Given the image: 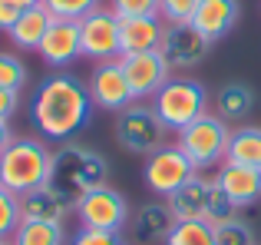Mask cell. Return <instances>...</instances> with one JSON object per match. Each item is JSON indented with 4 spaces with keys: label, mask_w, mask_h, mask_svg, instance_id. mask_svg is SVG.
<instances>
[{
    "label": "cell",
    "mask_w": 261,
    "mask_h": 245,
    "mask_svg": "<svg viewBox=\"0 0 261 245\" xmlns=\"http://www.w3.org/2000/svg\"><path fill=\"white\" fill-rule=\"evenodd\" d=\"M166 122L159 119L155 106L129 103L126 110L116 113V142L133 156H152L155 149L166 146Z\"/></svg>",
    "instance_id": "8992f818"
},
{
    "label": "cell",
    "mask_w": 261,
    "mask_h": 245,
    "mask_svg": "<svg viewBox=\"0 0 261 245\" xmlns=\"http://www.w3.org/2000/svg\"><path fill=\"white\" fill-rule=\"evenodd\" d=\"M109 182V162L102 159L96 149L80 146V142H66L63 149L53 153L50 166V186L63 192L66 199L76 206L86 192L106 186Z\"/></svg>",
    "instance_id": "7a4b0ae2"
},
{
    "label": "cell",
    "mask_w": 261,
    "mask_h": 245,
    "mask_svg": "<svg viewBox=\"0 0 261 245\" xmlns=\"http://www.w3.org/2000/svg\"><path fill=\"white\" fill-rule=\"evenodd\" d=\"M255 110V90L245 83H225L215 93V116H222L225 122H238Z\"/></svg>",
    "instance_id": "44dd1931"
},
{
    "label": "cell",
    "mask_w": 261,
    "mask_h": 245,
    "mask_svg": "<svg viewBox=\"0 0 261 245\" xmlns=\"http://www.w3.org/2000/svg\"><path fill=\"white\" fill-rule=\"evenodd\" d=\"M152 106L159 113V119L166 122V129H185L189 122L208 113V93L198 80L192 77H169L162 83V90L152 96Z\"/></svg>",
    "instance_id": "277c9868"
},
{
    "label": "cell",
    "mask_w": 261,
    "mask_h": 245,
    "mask_svg": "<svg viewBox=\"0 0 261 245\" xmlns=\"http://www.w3.org/2000/svg\"><path fill=\"white\" fill-rule=\"evenodd\" d=\"M53 20H83L99 7V0H40Z\"/></svg>",
    "instance_id": "83f0119b"
},
{
    "label": "cell",
    "mask_w": 261,
    "mask_h": 245,
    "mask_svg": "<svg viewBox=\"0 0 261 245\" xmlns=\"http://www.w3.org/2000/svg\"><path fill=\"white\" fill-rule=\"evenodd\" d=\"M142 176H146L149 192L159 195V199H169L178 186H185L189 179H195L198 169L192 166L189 156H185L178 146H162V149H155L152 156H146Z\"/></svg>",
    "instance_id": "ba28073f"
},
{
    "label": "cell",
    "mask_w": 261,
    "mask_h": 245,
    "mask_svg": "<svg viewBox=\"0 0 261 245\" xmlns=\"http://www.w3.org/2000/svg\"><path fill=\"white\" fill-rule=\"evenodd\" d=\"M0 86L13 93H23L27 86V63L17 57V53L0 50Z\"/></svg>",
    "instance_id": "484cf974"
},
{
    "label": "cell",
    "mask_w": 261,
    "mask_h": 245,
    "mask_svg": "<svg viewBox=\"0 0 261 245\" xmlns=\"http://www.w3.org/2000/svg\"><path fill=\"white\" fill-rule=\"evenodd\" d=\"M225 159L238 162V166L261 169V126H238V129H231Z\"/></svg>",
    "instance_id": "7402d4cb"
},
{
    "label": "cell",
    "mask_w": 261,
    "mask_h": 245,
    "mask_svg": "<svg viewBox=\"0 0 261 245\" xmlns=\"http://www.w3.org/2000/svg\"><path fill=\"white\" fill-rule=\"evenodd\" d=\"M70 245H126L119 232H96V229H80L70 239Z\"/></svg>",
    "instance_id": "1f68e13d"
},
{
    "label": "cell",
    "mask_w": 261,
    "mask_h": 245,
    "mask_svg": "<svg viewBox=\"0 0 261 245\" xmlns=\"http://www.w3.org/2000/svg\"><path fill=\"white\" fill-rule=\"evenodd\" d=\"M238 13H242L238 0H198V7H195L189 23L195 27L205 40L218 43L222 37H228V33L235 30Z\"/></svg>",
    "instance_id": "5bb4252c"
},
{
    "label": "cell",
    "mask_w": 261,
    "mask_h": 245,
    "mask_svg": "<svg viewBox=\"0 0 261 245\" xmlns=\"http://www.w3.org/2000/svg\"><path fill=\"white\" fill-rule=\"evenodd\" d=\"M50 166H53V149L40 139H13L0 153V186L10 192L23 195L30 189L50 182Z\"/></svg>",
    "instance_id": "3957f363"
},
{
    "label": "cell",
    "mask_w": 261,
    "mask_h": 245,
    "mask_svg": "<svg viewBox=\"0 0 261 245\" xmlns=\"http://www.w3.org/2000/svg\"><path fill=\"white\" fill-rule=\"evenodd\" d=\"M172 226H175V219L166 202H146L136 212V222H133L136 245H166V235Z\"/></svg>",
    "instance_id": "d6986e66"
},
{
    "label": "cell",
    "mask_w": 261,
    "mask_h": 245,
    "mask_svg": "<svg viewBox=\"0 0 261 245\" xmlns=\"http://www.w3.org/2000/svg\"><path fill=\"white\" fill-rule=\"evenodd\" d=\"M20 13H23V10H20L17 4H10V0H0V30L10 33V27L20 20Z\"/></svg>",
    "instance_id": "d6a6232c"
},
{
    "label": "cell",
    "mask_w": 261,
    "mask_h": 245,
    "mask_svg": "<svg viewBox=\"0 0 261 245\" xmlns=\"http://www.w3.org/2000/svg\"><path fill=\"white\" fill-rule=\"evenodd\" d=\"M162 30H166L162 17H122L119 20V57L159 50Z\"/></svg>",
    "instance_id": "2e32d148"
},
{
    "label": "cell",
    "mask_w": 261,
    "mask_h": 245,
    "mask_svg": "<svg viewBox=\"0 0 261 245\" xmlns=\"http://www.w3.org/2000/svg\"><path fill=\"white\" fill-rule=\"evenodd\" d=\"M238 212L242 209L235 206V202L228 199V195L218 189V182L212 179V192H208V209H205V222H212V226H225V222H231V219H238Z\"/></svg>",
    "instance_id": "d4e9b609"
},
{
    "label": "cell",
    "mask_w": 261,
    "mask_h": 245,
    "mask_svg": "<svg viewBox=\"0 0 261 245\" xmlns=\"http://www.w3.org/2000/svg\"><path fill=\"white\" fill-rule=\"evenodd\" d=\"M50 23H53L50 10L40 4V7H30V10L20 13V20L10 27V33H7V37H10L20 50H37L40 40H43V33L50 30Z\"/></svg>",
    "instance_id": "ffe728a7"
},
{
    "label": "cell",
    "mask_w": 261,
    "mask_h": 245,
    "mask_svg": "<svg viewBox=\"0 0 261 245\" xmlns=\"http://www.w3.org/2000/svg\"><path fill=\"white\" fill-rule=\"evenodd\" d=\"M23 222V212H20V195L10 192L7 186H0V239H10L17 232V226Z\"/></svg>",
    "instance_id": "4316f807"
},
{
    "label": "cell",
    "mask_w": 261,
    "mask_h": 245,
    "mask_svg": "<svg viewBox=\"0 0 261 245\" xmlns=\"http://www.w3.org/2000/svg\"><path fill=\"white\" fill-rule=\"evenodd\" d=\"M80 219V229H96V232H122L129 222V202L119 189L106 186L86 192L83 199L73 206Z\"/></svg>",
    "instance_id": "52a82bcc"
},
{
    "label": "cell",
    "mask_w": 261,
    "mask_h": 245,
    "mask_svg": "<svg viewBox=\"0 0 261 245\" xmlns=\"http://www.w3.org/2000/svg\"><path fill=\"white\" fill-rule=\"evenodd\" d=\"M13 245H63V222H40L23 219L10 235Z\"/></svg>",
    "instance_id": "603a6c76"
},
{
    "label": "cell",
    "mask_w": 261,
    "mask_h": 245,
    "mask_svg": "<svg viewBox=\"0 0 261 245\" xmlns=\"http://www.w3.org/2000/svg\"><path fill=\"white\" fill-rule=\"evenodd\" d=\"M166 245H215V226L205 219H178L169 229Z\"/></svg>",
    "instance_id": "cb8c5ba5"
},
{
    "label": "cell",
    "mask_w": 261,
    "mask_h": 245,
    "mask_svg": "<svg viewBox=\"0 0 261 245\" xmlns=\"http://www.w3.org/2000/svg\"><path fill=\"white\" fill-rule=\"evenodd\" d=\"M198 0H159V17L166 23H189Z\"/></svg>",
    "instance_id": "4dcf8cb0"
},
{
    "label": "cell",
    "mask_w": 261,
    "mask_h": 245,
    "mask_svg": "<svg viewBox=\"0 0 261 245\" xmlns=\"http://www.w3.org/2000/svg\"><path fill=\"white\" fill-rule=\"evenodd\" d=\"M0 245H13V242H10V239H0Z\"/></svg>",
    "instance_id": "d590c367"
},
{
    "label": "cell",
    "mask_w": 261,
    "mask_h": 245,
    "mask_svg": "<svg viewBox=\"0 0 261 245\" xmlns=\"http://www.w3.org/2000/svg\"><path fill=\"white\" fill-rule=\"evenodd\" d=\"M119 63H122V70H126V80H129V86H133L136 100L155 96V93L162 90V83L172 77V70H169L166 60L159 57V50L126 53V57H119Z\"/></svg>",
    "instance_id": "4fadbf2b"
},
{
    "label": "cell",
    "mask_w": 261,
    "mask_h": 245,
    "mask_svg": "<svg viewBox=\"0 0 261 245\" xmlns=\"http://www.w3.org/2000/svg\"><path fill=\"white\" fill-rule=\"evenodd\" d=\"M116 17H159V0H109Z\"/></svg>",
    "instance_id": "f546056e"
},
{
    "label": "cell",
    "mask_w": 261,
    "mask_h": 245,
    "mask_svg": "<svg viewBox=\"0 0 261 245\" xmlns=\"http://www.w3.org/2000/svg\"><path fill=\"white\" fill-rule=\"evenodd\" d=\"M212 50V40H205L192 23H166L159 40V57L166 60V66L172 73L195 70Z\"/></svg>",
    "instance_id": "9c48e42d"
},
{
    "label": "cell",
    "mask_w": 261,
    "mask_h": 245,
    "mask_svg": "<svg viewBox=\"0 0 261 245\" xmlns=\"http://www.w3.org/2000/svg\"><path fill=\"white\" fill-rule=\"evenodd\" d=\"M215 245H255V232L245 219H231L215 229Z\"/></svg>",
    "instance_id": "f1b7e54d"
},
{
    "label": "cell",
    "mask_w": 261,
    "mask_h": 245,
    "mask_svg": "<svg viewBox=\"0 0 261 245\" xmlns=\"http://www.w3.org/2000/svg\"><path fill=\"white\" fill-rule=\"evenodd\" d=\"M20 212H23V219L63 222L66 215L73 212V202L66 199L63 192H57L50 182H43V186H37V189H30V192L20 195Z\"/></svg>",
    "instance_id": "e0dca14e"
},
{
    "label": "cell",
    "mask_w": 261,
    "mask_h": 245,
    "mask_svg": "<svg viewBox=\"0 0 261 245\" xmlns=\"http://www.w3.org/2000/svg\"><path fill=\"white\" fill-rule=\"evenodd\" d=\"M228 122L215 113H205L195 122H189L185 129H178V142L175 146L189 156V162L195 169H215L225 162V153H228Z\"/></svg>",
    "instance_id": "5b68a950"
},
{
    "label": "cell",
    "mask_w": 261,
    "mask_h": 245,
    "mask_svg": "<svg viewBox=\"0 0 261 245\" xmlns=\"http://www.w3.org/2000/svg\"><path fill=\"white\" fill-rule=\"evenodd\" d=\"M93 96L89 86L80 77L66 70H57L50 77L40 80L37 93H33V122L46 139H70L93 119Z\"/></svg>",
    "instance_id": "6da1fadb"
},
{
    "label": "cell",
    "mask_w": 261,
    "mask_h": 245,
    "mask_svg": "<svg viewBox=\"0 0 261 245\" xmlns=\"http://www.w3.org/2000/svg\"><path fill=\"white\" fill-rule=\"evenodd\" d=\"M17 106H20V93L0 86V119H10L13 113H17Z\"/></svg>",
    "instance_id": "836d02e7"
},
{
    "label": "cell",
    "mask_w": 261,
    "mask_h": 245,
    "mask_svg": "<svg viewBox=\"0 0 261 245\" xmlns=\"http://www.w3.org/2000/svg\"><path fill=\"white\" fill-rule=\"evenodd\" d=\"M13 142V133H10V122L7 119H0V153H4L7 146Z\"/></svg>",
    "instance_id": "e575fe53"
},
{
    "label": "cell",
    "mask_w": 261,
    "mask_h": 245,
    "mask_svg": "<svg viewBox=\"0 0 261 245\" xmlns=\"http://www.w3.org/2000/svg\"><path fill=\"white\" fill-rule=\"evenodd\" d=\"M80 50L86 60H119V17L106 7H96L80 20Z\"/></svg>",
    "instance_id": "30bf717a"
},
{
    "label": "cell",
    "mask_w": 261,
    "mask_h": 245,
    "mask_svg": "<svg viewBox=\"0 0 261 245\" xmlns=\"http://www.w3.org/2000/svg\"><path fill=\"white\" fill-rule=\"evenodd\" d=\"M37 53L50 70H66V66H73L83 57V50H80V20H53L50 30L40 40Z\"/></svg>",
    "instance_id": "7c38bea8"
},
{
    "label": "cell",
    "mask_w": 261,
    "mask_h": 245,
    "mask_svg": "<svg viewBox=\"0 0 261 245\" xmlns=\"http://www.w3.org/2000/svg\"><path fill=\"white\" fill-rule=\"evenodd\" d=\"M86 86H89V96H93L96 110L119 113V110H126L129 103H136V93H133V86H129L126 70H122L119 60H102V63H96Z\"/></svg>",
    "instance_id": "8fae6325"
},
{
    "label": "cell",
    "mask_w": 261,
    "mask_h": 245,
    "mask_svg": "<svg viewBox=\"0 0 261 245\" xmlns=\"http://www.w3.org/2000/svg\"><path fill=\"white\" fill-rule=\"evenodd\" d=\"M208 192H212V179H189L185 186H178L172 195L166 199L172 219H205V209H208Z\"/></svg>",
    "instance_id": "ac0fdd59"
},
{
    "label": "cell",
    "mask_w": 261,
    "mask_h": 245,
    "mask_svg": "<svg viewBox=\"0 0 261 245\" xmlns=\"http://www.w3.org/2000/svg\"><path fill=\"white\" fill-rule=\"evenodd\" d=\"M215 182L238 209L245 206H255L261 199V169H251V166H238V162H228L225 159L215 173Z\"/></svg>",
    "instance_id": "9a60e30c"
}]
</instances>
